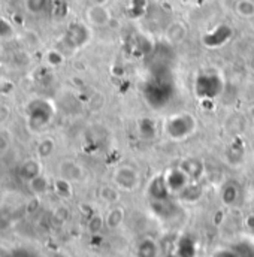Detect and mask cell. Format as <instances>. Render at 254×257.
<instances>
[{"instance_id":"13","label":"cell","mask_w":254,"mask_h":257,"mask_svg":"<svg viewBox=\"0 0 254 257\" xmlns=\"http://www.w3.org/2000/svg\"><path fill=\"white\" fill-rule=\"evenodd\" d=\"M123 218H124L123 209H121V208H114V209L108 214V217H106V224H108V227L115 229V227H118V226L123 223Z\"/></svg>"},{"instance_id":"15","label":"cell","mask_w":254,"mask_h":257,"mask_svg":"<svg viewBox=\"0 0 254 257\" xmlns=\"http://www.w3.org/2000/svg\"><path fill=\"white\" fill-rule=\"evenodd\" d=\"M47 187H48L47 180L42 175H38V177H35V178L30 180V189H32V192L36 193V194L45 193L47 192Z\"/></svg>"},{"instance_id":"3","label":"cell","mask_w":254,"mask_h":257,"mask_svg":"<svg viewBox=\"0 0 254 257\" xmlns=\"http://www.w3.org/2000/svg\"><path fill=\"white\" fill-rule=\"evenodd\" d=\"M115 183L118 184V187H121L124 190H133L139 183V177L135 169H132L129 166H121L115 172Z\"/></svg>"},{"instance_id":"22","label":"cell","mask_w":254,"mask_h":257,"mask_svg":"<svg viewBox=\"0 0 254 257\" xmlns=\"http://www.w3.org/2000/svg\"><path fill=\"white\" fill-rule=\"evenodd\" d=\"M214 257H236V254H235L233 250H232V251H229V250H221V251L215 253Z\"/></svg>"},{"instance_id":"25","label":"cell","mask_w":254,"mask_h":257,"mask_svg":"<svg viewBox=\"0 0 254 257\" xmlns=\"http://www.w3.org/2000/svg\"><path fill=\"white\" fill-rule=\"evenodd\" d=\"M57 257H60V256H57Z\"/></svg>"},{"instance_id":"5","label":"cell","mask_w":254,"mask_h":257,"mask_svg":"<svg viewBox=\"0 0 254 257\" xmlns=\"http://www.w3.org/2000/svg\"><path fill=\"white\" fill-rule=\"evenodd\" d=\"M148 194L151 196L153 200H166L171 194V190L166 184V180L163 177H157L156 180H153V183L150 184Z\"/></svg>"},{"instance_id":"19","label":"cell","mask_w":254,"mask_h":257,"mask_svg":"<svg viewBox=\"0 0 254 257\" xmlns=\"http://www.w3.org/2000/svg\"><path fill=\"white\" fill-rule=\"evenodd\" d=\"M11 33H12L11 24H9L6 20L0 18V38H6V36H9Z\"/></svg>"},{"instance_id":"11","label":"cell","mask_w":254,"mask_h":257,"mask_svg":"<svg viewBox=\"0 0 254 257\" xmlns=\"http://www.w3.org/2000/svg\"><path fill=\"white\" fill-rule=\"evenodd\" d=\"M62 174L66 180H79L82 175V169L73 162H64L62 165Z\"/></svg>"},{"instance_id":"16","label":"cell","mask_w":254,"mask_h":257,"mask_svg":"<svg viewBox=\"0 0 254 257\" xmlns=\"http://www.w3.org/2000/svg\"><path fill=\"white\" fill-rule=\"evenodd\" d=\"M236 257H254V248L248 244H241L236 248H233Z\"/></svg>"},{"instance_id":"18","label":"cell","mask_w":254,"mask_h":257,"mask_svg":"<svg viewBox=\"0 0 254 257\" xmlns=\"http://www.w3.org/2000/svg\"><path fill=\"white\" fill-rule=\"evenodd\" d=\"M56 189H57V193L62 194V196H69L70 194V184H69V180L66 178H62L56 183Z\"/></svg>"},{"instance_id":"14","label":"cell","mask_w":254,"mask_h":257,"mask_svg":"<svg viewBox=\"0 0 254 257\" xmlns=\"http://www.w3.org/2000/svg\"><path fill=\"white\" fill-rule=\"evenodd\" d=\"M47 3H48V0H24V6H26L27 12H30L33 15L44 12L47 8Z\"/></svg>"},{"instance_id":"6","label":"cell","mask_w":254,"mask_h":257,"mask_svg":"<svg viewBox=\"0 0 254 257\" xmlns=\"http://www.w3.org/2000/svg\"><path fill=\"white\" fill-rule=\"evenodd\" d=\"M67 38L73 45H82L88 38V30L84 24H72L67 30Z\"/></svg>"},{"instance_id":"2","label":"cell","mask_w":254,"mask_h":257,"mask_svg":"<svg viewBox=\"0 0 254 257\" xmlns=\"http://www.w3.org/2000/svg\"><path fill=\"white\" fill-rule=\"evenodd\" d=\"M85 18L91 26L103 27L111 21V12L106 5H91L85 11Z\"/></svg>"},{"instance_id":"10","label":"cell","mask_w":254,"mask_h":257,"mask_svg":"<svg viewBox=\"0 0 254 257\" xmlns=\"http://www.w3.org/2000/svg\"><path fill=\"white\" fill-rule=\"evenodd\" d=\"M235 12L242 18H254L253 0H238L235 5Z\"/></svg>"},{"instance_id":"23","label":"cell","mask_w":254,"mask_h":257,"mask_svg":"<svg viewBox=\"0 0 254 257\" xmlns=\"http://www.w3.org/2000/svg\"><path fill=\"white\" fill-rule=\"evenodd\" d=\"M91 2V5H106L108 3V0H90Z\"/></svg>"},{"instance_id":"1","label":"cell","mask_w":254,"mask_h":257,"mask_svg":"<svg viewBox=\"0 0 254 257\" xmlns=\"http://www.w3.org/2000/svg\"><path fill=\"white\" fill-rule=\"evenodd\" d=\"M166 130L172 138H184L194 130V117L187 114L174 115L169 118Z\"/></svg>"},{"instance_id":"20","label":"cell","mask_w":254,"mask_h":257,"mask_svg":"<svg viewBox=\"0 0 254 257\" xmlns=\"http://www.w3.org/2000/svg\"><path fill=\"white\" fill-rule=\"evenodd\" d=\"M48 62L51 64H60L63 62V57H62V54L57 53V51H50V53H48Z\"/></svg>"},{"instance_id":"9","label":"cell","mask_w":254,"mask_h":257,"mask_svg":"<svg viewBox=\"0 0 254 257\" xmlns=\"http://www.w3.org/2000/svg\"><path fill=\"white\" fill-rule=\"evenodd\" d=\"M166 35H168V39H169L171 42H181V41L186 38L187 30H186V26H184L183 23L175 21V23H172V24L168 27Z\"/></svg>"},{"instance_id":"7","label":"cell","mask_w":254,"mask_h":257,"mask_svg":"<svg viewBox=\"0 0 254 257\" xmlns=\"http://www.w3.org/2000/svg\"><path fill=\"white\" fill-rule=\"evenodd\" d=\"M180 168L187 174V177L191 178V180H197L202 175V172H203L202 163L197 162L196 159H187V160H184Z\"/></svg>"},{"instance_id":"17","label":"cell","mask_w":254,"mask_h":257,"mask_svg":"<svg viewBox=\"0 0 254 257\" xmlns=\"http://www.w3.org/2000/svg\"><path fill=\"white\" fill-rule=\"evenodd\" d=\"M53 150H54V144H53V141L51 139H45V141H42V144L39 145V148H38V151H39V156L41 157H48L51 153H53Z\"/></svg>"},{"instance_id":"12","label":"cell","mask_w":254,"mask_h":257,"mask_svg":"<svg viewBox=\"0 0 254 257\" xmlns=\"http://www.w3.org/2000/svg\"><path fill=\"white\" fill-rule=\"evenodd\" d=\"M221 197H223V202L226 205H233L238 200V197H239V189L236 186H233V184H227L223 189Z\"/></svg>"},{"instance_id":"8","label":"cell","mask_w":254,"mask_h":257,"mask_svg":"<svg viewBox=\"0 0 254 257\" xmlns=\"http://www.w3.org/2000/svg\"><path fill=\"white\" fill-rule=\"evenodd\" d=\"M159 247L153 239H144L136 248V257H157Z\"/></svg>"},{"instance_id":"4","label":"cell","mask_w":254,"mask_h":257,"mask_svg":"<svg viewBox=\"0 0 254 257\" xmlns=\"http://www.w3.org/2000/svg\"><path fill=\"white\" fill-rule=\"evenodd\" d=\"M165 180H166V184H168L171 192L181 193L187 187L190 178L187 177V174L181 168H177V169H172Z\"/></svg>"},{"instance_id":"24","label":"cell","mask_w":254,"mask_h":257,"mask_svg":"<svg viewBox=\"0 0 254 257\" xmlns=\"http://www.w3.org/2000/svg\"><path fill=\"white\" fill-rule=\"evenodd\" d=\"M171 257H174V256H171Z\"/></svg>"},{"instance_id":"21","label":"cell","mask_w":254,"mask_h":257,"mask_svg":"<svg viewBox=\"0 0 254 257\" xmlns=\"http://www.w3.org/2000/svg\"><path fill=\"white\" fill-rule=\"evenodd\" d=\"M9 142H11L9 136H6L5 132H0V153L5 151L6 148H9Z\"/></svg>"}]
</instances>
